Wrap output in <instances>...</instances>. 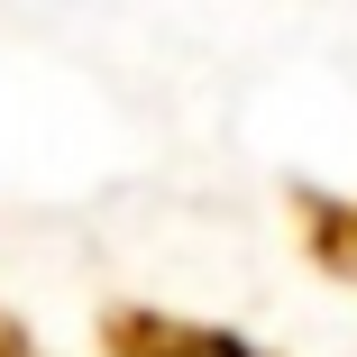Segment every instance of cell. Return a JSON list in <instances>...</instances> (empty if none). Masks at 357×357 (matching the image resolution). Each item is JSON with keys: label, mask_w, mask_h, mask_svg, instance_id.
Wrapping results in <instances>:
<instances>
[{"label": "cell", "mask_w": 357, "mask_h": 357, "mask_svg": "<svg viewBox=\"0 0 357 357\" xmlns=\"http://www.w3.org/2000/svg\"><path fill=\"white\" fill-rule=\"evenodd\" d=\"M128 357H248L238 339H211V330H128Z\"/></svg>", "instance_id": "cell-1"}]
</instances>
